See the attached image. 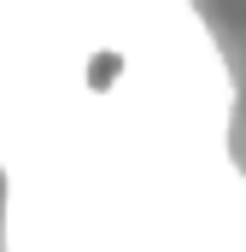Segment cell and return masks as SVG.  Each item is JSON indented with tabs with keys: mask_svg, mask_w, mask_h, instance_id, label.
<instances>
[{
	"mask_svg": "<svg viewBox=\"0 0 246 252\" xmlns=\"http://www.w3.org/2000/svg\"><path fill=\"white\" fill-rule=\"evenodd\" d=\"M199 24L211 30L217 53L235 76V112H229V158L246 176V0H193Z\"/></svg>",
	"mask_w": 246,
	"mask_h": 252,
	"instance_id": "1",
	"label": "cell"
},
{
	"mask_svg": "<svg viewBox=\"0 0 246 252\" xmlns=\"http://www.w3.org/2000/svg\"><path fill=\"white\" fill-rule=\"evenodd\" d=\"M0 252H6V170H0Z\"/></svg>",
	"mask_w": 246,
	"mask_h": 252,
	"instance_id": "2",
	"label": "cell"
}]
</instances>
